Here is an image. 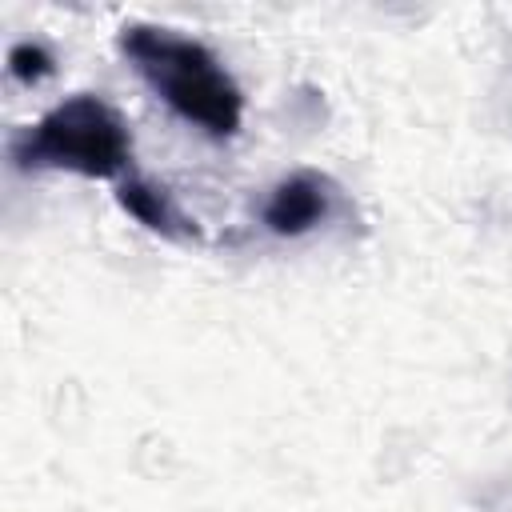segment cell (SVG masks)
<instances>
[{
  "mask_svg": "<svg viewBox=\"0 0 512 512\" xmlns=\"http://www.w3.org/2000/svg\"><path fill=\"white\" fill-rule=\"evenodd\" d=\"M120 52L136 68V76L192 128L212 140H228L244 124V96L232 72L216 60V52L176 28L160 24H128L120 32Z\"/></svg>",
  "mask_w": 512,
  "mask_h": 512,
  "instance_id": "6da1fadb",
  "label": "cell"
},
{
  "mask_svg": "<svg viewBox=\"0 0 512 512\" xmlns=\"http://www.w3.org/2000/svg\"><path fill=\"white\" fill-rule=\"evenodd\" d=\"M20 172H76L88 180H120L132 164L128 120L100 96L76 92L20 128L8 144Z\"/></svg>",
  "mask_w": 512,
  "mask_h": 512,
  "instance_id": "7a4b0ae2",
  "label": "cell"
},
{
  "mask_svg": "<svg viewBox=\"0 0 512 512\" xmlns=\"http://www.w3.org/2000/svg\"><path fill=\"white\" fill-rule=\"evenodd\" d=\"M328 212H332V184L320 172H292L268 192L260 220L272 236H304Z\"/></svg>",
  "mask_w": 512,
  "mask_h": 512,
  "instance_id": "3957f363",
  "label": "cell"
},
{
  "mask_svg": "<svg viewBox=\"0 0 512 512\" xmlns=\"http://www.w3.org/2000/svg\"><path fill=\"white\" fill-rule=\"evenodd\" d=\"M116 204L136 220L144 224L148 232H156L160 240H176V244H192L200 240V224L172 200V192L156 180H144V176H128L116 184Z\"/></svg>",
  "mask_w": 512,
  "mask_h": 512,
  "instance_id": "277c9868",
  "label": "cell"
},
{
  "mask_svg": "<svg viewBox=\"0 0 512 512\" xmlns=\"http://www.w3.org/2000/svg\"><path fill=\"white\" fill-rule=\"evenodd\" d=\"M52 68H56V60H52V52L48 48H40V44H12L8 48V72L20 80V84H40V80H48L52 76Z\"/></svg>",
  "mask_w": 512,
  "mask_h": 512,
  "instance_id": "5b68a950",
  "label": "cell"
}]
</instances>
